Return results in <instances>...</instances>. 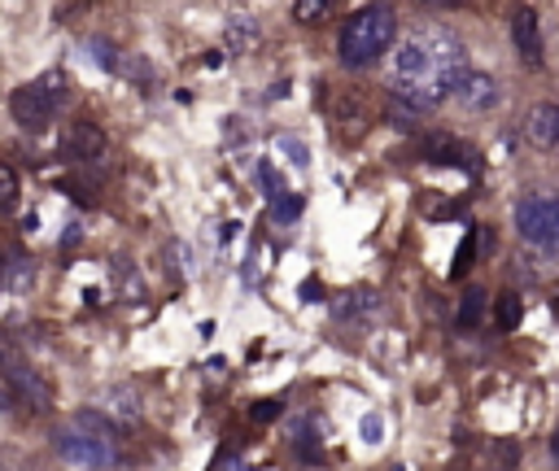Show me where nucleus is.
<instances>
[{
  "label": "nucleus",
  "mask_w": 559,
  "mask_h": 471,
  "mask_svg": "<svg viewBox=\"0 0 559 471\" xmlns=\"http://www.w3.org/2000/svg\"><path fill=\"white\" fill-rule=\"evenodd\" d=\"M467 57L463 44L445 31V26H415L411 35H402L389 52V87L393 100L406 109H437L454 83L463 78Z\"/></svg>",
  "instance_id": "obj_1"
},
{
  "label": "nucleus",
  "mask_w": 559,
  "mask_h": 471,
  "mask_svg": "<svg viewBox=\"0 0 559 471\" xmlns=\"http://www.w3.org/2000/svg\"><path fill=\"white\" fill-rule=\"evenodd\" d=\"M52 445L66 462L87 467V471H105L118 458V427L100 410H79L52 432Z\"/></svg>",
  "instance_id": "obj_2"
},
{
  "label": "nucleus",
  "mask_w": 559,
  "mask_h": 471,
  "mask_svg": "<svg viewBox=\"0 0 559 471\" xmlns=\"http://www.w3.org/2000/svg\"><path fill=\"white\" fill-rule=\"evenodd\" d=\"M393 31H397V17H393L389 4H367V9L349 13V22L341 26V39H336L341 65L362 70V65L380 61L393 44Z\"/></svg>",
  "instance_id": "obj_3"
},
{
  "label": "nucleus",
  "mask_w": 559,
  "mask_h": 471,
  "mask_svg": "<svg viewBox=\"0 0 559 471\" xmlns=\"http://www.w3.org/2000/svg\"><path fill=\"white\" fill-rule=\"evenodd\" d=\"M66 96H70V78H66V70H48V74H39L35 83H22L13 96H9V113H13V122L22 126V131H44L48 122H52V113L66 105Z\"/></svg>",
  "instance_id": "obj_4"
},
{
  "label": "nucleus",
  "mask_w": 559,
  "mask_h": 471,
  "mask_svg": "<svg viewBox=\"0 0 559 471\" xmlns=\"http://www.w3.org/2000/svg\"><path fill=\"white\" fill-rule=\"evenodd\" d=\"M515 231L537 249H559V196L533 192L515 201Z\"/></svg>",
  "instance_id": "obj_5"
},
{
  "label": "nucleus",
  "mask_w": 559,
  "mask_h": 471,
  "mask_svg": "<svg viewBox=\"0 0 559 471\" xmlns=\"http://www.w3.org/2000/svg\"><path fill=\"white\" fill-rule=\"evenodd\" d=\"M419 153H424V161H432V166H459V170H467V174H480V153H476L472 144L454 140V135L432 131V135H424Z\"/></svg>",
  "instance_id": "obj_6"
},
{
  "label": "nucleus",
  "mask_w": 559,
  "mask_h": 471,
  "mask_svg": "<svg viewBox=\"0 0 559 471\" xmlns=\"http://www.w3.org/2000/svg\"><path fill=\"white\" fill-rule=\"evenodd\" d=\"M463 109H472V113H480V109H489V105H498V83L485 74V70H463V78L454 83V92H450Z\"/></svg>",
  "instance_id": "obj_7"
},
{
  "label": "nucleus",
  "mask_w": 559,
  "mask_h": 471,
  "mask_svg": "<svg viewBox=\"0 0 559 471\" xmlns=\"http://www.w3.org/2000/svg\"><path fill=\"white\" fill-rule=\"evenodd\" d=\"M61 153L74 161H100L105 157V131L96 122H74L61 140Z\"/></svg>",
  "instance_id": "obj_8"
},
{
  "label": "nucleus",
  "mask_w": 559,
  "mask_h": 471,
  "mask_svg": "<svg viewBox=\"0 0 559 471\" xmlns=\"http://www.w3.org/2000/svg\"><path fill=\"white\" fill-rule=\"evenodd\" d=\"M520 126L533 148H559V105H533Z\"/></svg>",
  "instance_id": "obj_9"
},
{
  "label": "nucleus",
  "mask_w": 559,
  "mask_h": 471,
  "mask_svg": "<svg viewBox=\"0 0 559 471\" xmlns=\"http://www.w3.org/2000/svg\"><path fill=\"white\" fill-rule=\"evenodd\" d=\"M511 39L520 48V57L528 65H542V31H537V13L533 9H515L511 17Z\"/></svg>",
  "instance_id": "obj_10"
},
{
  "label": "nucleus",
  "mask_w": 559,
  "mask_h": 471,
  "mask_svg": "<svg viewBox=\"0 0 559 471\" xmlns=\"http://www.w3.org/2000/svg\"><path fill=\"white\" fill-rule=\"evenodd\" d=\"M332 310H336L341 323H362V318H376L380 314V297H376V288H354Z\"/></svg>",
  "instance_id": "obj_11"
},
{
  "label": "nucleus",
  "mask_w": 559,
  "mask_h": 471,
  "mask_svg": "<svg viewBox=\"0 0 559 471\" xmlns=\"http://www.w3.org/2000/svg\"><path fill=\"white\" fill-rule=\"evenodd\" d=\"M485 288H467L463 297H459V310H454V323L463 327V331H472V327H480V318H485Z\"/></svg>",
  "instance_id": "obj_12"
},
{
  "label": "nucleus",
  "mask_w": 559,
  "mask_h": 471,
  "mask_svg": "<svg viewBox=\"0 0 559 471\" xmlns=\"http://www.w3.org/2000/svg\"><path fill=\"white\" fill-rule=\"evenodd\" d=\"M258 44V22L253 17H231L227 22V48L231 52H249Z\"/></svg>",
  "instance_id": "obj_13"
},
{
  "label": "nucleus",
  "mask_w": 559,
  "mask_h": 471,
  "mask_svg": "<svg viewBox=\"0 0 559 471\" xmlns=\"http://www.w3.org/2000/svg\"><path fill=\"white\" fill-rule=\"evenodd\" d=\"M83 52L100 65V70H114L118 74V61H122V52L109 44V39H100V35H92V39H83Z\"/></svg>",
  "instance_id": "obj_14"
},
{
  "label": "nucleus",
  "mask_w": 559,
  "mask_h": 471,
  "mask_svg": "<svg viewBox=\"0 0 559 471\" xmlns=\"http://www.w3.org/2000/svg\"><path fill=\"white\" fill-rule=\"evenodd\" d=\"M17 196H22V183H17V170L0 161V214L17 209Z\"/></svg>",
  "instance_id": "obj_15"
},
{
  "label": "nucleus",
  "mask_w": 559,
  "mask_h": 471,
  "mask_svg": "<svg viewBox=\"0 0 559 471\" xmlns=\"http://www.w3.org/2000/svg\"><path fill=\"white\" fill-rule=\"evenodd\" d=\"M520 314H524V301H520L515 292H502V297H498V327H502V331L520 327Z\"/></svg>",
  "instance_id": "obj_16"
},
{
  "label": "nucleus",
  "mask_w": 559,
  "mask_h": 471,
  "mask_svg": "<svg viewBox=\"0 0 559 471\" xmlns=\"http://www.w3.org/2000/svg\"><path fill=\"white\" fill-rule=\"evenodd\" d=\"M297 214H301V196H297V192H280V196L271 201V218H275V222H293Z\"/></svg>",
  "instance_id": "obj_17"
},
{
  "label": "nucleus",
  "mask_w": 559,
  "mask_h": 471,
  "mask_svg": "<svg viewBox=\"0 0 559 471\" xmlns=\"http://www.w3.org/2000/svg\"><path fill=\"white\" fill-rule=\"evenodd\" d=\"M472 257H476V231H467V235H463V244H459V253H454V266H450V275H467Z\"/></svg>",
  "instance_id": "obj_18"
},
{
  "label": "nucleus",
  "mask_w": 559,
  "mask_h": 471,
  "mask_svg": "<svg viewBox=\"0 0 559 471\" xmlns=\"http://www.w3.org/2000/svg\"><path fill=\"white\" fill-rule=\"evenodd\" d=\"M328 9H332L328 0H297V4H293V17H301V22H319Z\"/></svg>",
  "instance_id": "obj_19"
},
{
  "label": "nucleus",
  "mask_w": 559,
  "mask_h": 471,
  "mask_svg": "<svg viewBox=\"0 0 559 471\" xmlns=\"http://www.w3.org/2000/svg\"><path fill=\"white\" fill-rule=\"evenodd\" d=\"M258 179H262V188L271 192V201H275L280 192H288V188H284V179L275 174V166H271V161H262V166H258Z\"/></svg>",
  "instance_id": "obj_20"
},
{
  "label": "nucleus",
  "mask_w": 559,
  "mask_h": 471,
  "mask_svg": "<svg viewBox=\"0 0 559 471\" xmlns=\"http://www.w3.org/2000/svg\"><path fill=\"white\" fill-rule=\"evenodd\" d=\"M280 410H284V401H280V397H262V401H253V419H258V423L280 419Z\"/></svg>",
  "instance_id": "obj_21"
},
{
  "label": "nucleus",
  "mask_w": 559,
  "mask_h": 471,
  "mask_svg": "<svg viewBox=\"0 0 559 471\" xmlns=\"http://www.w3.org/2000/svg\"><path fill=\"white\" fill-rule=\"evenodd\" d=\"M22 406V397H17V388L9 384V375H0V410H17Z\"/></svg>",
  "instance_id": "obj_22"
},
{
  "label": "nucleus",
  "mask_w": 559,
  "mask_h": 471,
  "mask_svg": "<svg viewBox=\"0 0 559 471\" xmlns=\"http://www.w3.org/2000/svg\"><path fill=\"white\" fill-rule=\"evenodd\" d=\"M380 432H384L380 414H362V440H380Z\"/></svg>",
  "instance_id": "obj_23"
},
{
  "label": "nucleus",
  "mask_w": 559,
  "mask_h": 471,
  "mask_svg": "<svg viewBox=\"0 0 559 471\" xmlns=\"http://www.w3.org/2000/svg\"><path fill=\"white\" fill-rule=\"evenodd\" d=\"M280 148H284V153H288V157H293V161H297V166H301V161H306V148H301V144H297V140H280Z\"/></svg>",
  "instance_id": "obj_24"
},
{
  "label": "nucleus",
  "mask_w": 559,
  "mask_h": 471,
  "mask_svg": "<svg viewBox=\"0 0 559 471\" xmlns=\"http://www.w3.org/2000/svg\"><path fill=\"white\" fill-rule=\"evenodd\" d=\"M550 458L559 462V427H555V436H550Z\"/></svg>",
  "instance_id": "obj_25"
},
{
  "label": "nucleus",
  "mask_w": 559,
  "mask_h": 471,
  "mask_svg": "<svg viewBox=\"0 0 559 471\" xmlns=\"http://www.w3.org/2000/svg\"><path fill=\"white\" fill-rule=\"evenodd\" d=\"M555 314H559V297H555Z\"/></svg>",
  "instance_id": "obj_26"
}]
</instances>
